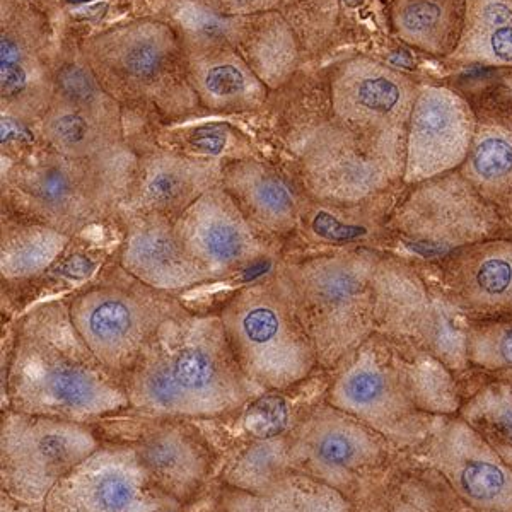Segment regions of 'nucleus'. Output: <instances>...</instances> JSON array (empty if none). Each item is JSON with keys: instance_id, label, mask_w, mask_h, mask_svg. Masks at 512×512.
Masks as SVG:
<instances>
[{"instance_id": "obj_28", "label": "nucleus", "mask_w": 512, "mask_h": 512, "mask_svg": "<svg viewBox=\"0 0 512 512\" xmlns=\"http://www.w3.org/2000/svg\"><path fill=\"white\" fill-rule=\"evenodd\" d=\"M466 0H396L393 23L405 43L449 59L465 30Z\"/></svg>"}, {"instance_id": "obj_17", "label": "nucleus", "mask_w": 512, "mask_h": 512, "mask_svg": "<svg viewBox=\"0 0 512 512\" xmlns=\"http://www.w3.org/2000/svg\"><path fill=\"white\" fill-rule=\"evenodd\" d=\"M405 183L376 193L355 204L309 200L296 234L287 243V255H315L328 251L373 250L393 253L390 217L402 198Z\"/></svg>"}, {"instance_id": "obj_23", "label": "nucleus", "mask_w": 512, "mask_h": 512, "mask_svg": "<svg viewBox=\"0 0 512 512\" xmlns=\"http://www.w3.org/2000/svg\"><path fill=\"white\" fill-rule=\"evenodd\" d=\"M134 448L154 485L173 501L192 499L209 473L204 448L176 425L149 432Z\"/></svg>"}, {"instance_id": "obj_41", "label": "nucleus", "mask_w": 512, "mask_h": 512, "mask_svg": "<svg viewBox=\"0 0 512 512\" xmlns=\"http://www.w3.org/2000/svg\"><path fill=\"white\" fill-rule=\"evenodd\" d=\"M70 4H86V2H91V0H67Z\"/></svg>"}, {"instance_id": "obj_5", "label": "nucleus", "mask_w": 512, "mask_h": 512, "mask_svg": "<svg viewBox=\"0 0 512 512\" xmlns=\"http://www.w3.org/2000/svg\"><path fill=\"white\" fill-rule=\"evenodd\" d=\"M137 166L125 151L101 159L47 152L2 171V202L12 217L76 236L122 212Z\"/></svg>"}, {"instance_id": "obj_10", "label": "nucleus", "mask_w": 512, "mask_h": 512, "mask_svg": "<svg viewBox=\"0 0 512 512\" xmlns=\"http://www.w3.org/2000/svg\"><path fill=\"white\" fill-rule=\"evenodd\" d=\"M289 465L352 502L402 454L383 434L323 400L287 434Z\"/></svg>"}, {"instance_id": "obj_4", "label": "nucleus", "mask_w": 512, "mask_h": 512, "mask_svg": "<svg viewBox=\"0 0 512 512\" xmlns=\"http://www.w3.org/2000/svg\"><path fill=\"white\" fill-rule=\"evenodd\" d=\"M381 255L373 250L286 255L275 267L323 371H333L376 332L373 282Z\"/></svg>"}, {"instance_id": "obj_34", "label": "nucleus", "mask_w": 512, "mask_h": 512, "mask_svg": "<svg viewBox=\"0 0 512 512\" xmlns=\"http://www.w3.org/2000/svg\"><path fill=\"white\" fill-rule=\"evenodd\" d=\"M198 84L205 98L216 105L245 103L260 94L256 82L233 62H217L202 70Z\"/></svg>"}, {"instance_id": "obj_36", "label": "nucleus", "mask_w": 512, "mask_h": 512, "mask_svg": "<svg viewBox=\"0 0 512 512\" xmlns=\"http://www.w3.org/2000/svg\"><path fill=\"white\" fill-rule=\"evenodd\" d=\"M229 128L226 125H204L193 130L188 137V146L193 151L217 158L226 151L227 140H229Z\"/></svg>"}, {"instance_id": "obj_26", "label": "nucleus", "mask_w": 512, "mask_h": 512, "mask_svg": "<svg viewBox=\"0 0 512 512\" xmlns=\"http://www.w3.org/2000/svg\"><path fill=\"white\" fill-rule=\"evenodd\" d=\"M72 236L40 222L2 217L0 275L2 282H26L52 270L69 248Z\"/></svg>"}, {"instance_id": "obj_35", "label": "nucleus", "mask_w": 512, "mask_h": 512, "mask_svg": "<svg viewBox=\"0 0 512 512\" xmlns=\"http://www.w3.org/2000/svg\"><path fill=\"white\" fill-rule=\"evenodd\" d=\"M166 65V50L156 38H132L118 53V69L128 81L151 86Z\"/></svg>"}, {"instance_id": "obj_42", "label": "nucleus", "mask_w": 512, "mask_h": 512, "mask_svg": "<svg viewBox=\"0 0 512 512\" xmlns=\"http://www.w3.org/2000/svg\"><path fill=\"white\" fill-rule=\"evenodd\" d=\"M239 2H251V0H239Z\"/></svg>"}, {"instance_id": "obj_19", "label": "nucleus", "mask_w": 512, "mask_h": 512, "mask_svg": "<svg viewBox=\"0 0 512 512\" xmlns=\"http://www.w3.org/2000/svg\"><path fill=\"white\" fill-rule=\"evenodd\" d=\"M122 216L125 234L118 265L132 277L169 294L216 282L181 243L175 219L163 214Z\"/></svg>"}, {"instance_id": "obj_32", "label": "nucleus", "mask_w": 512, "mask_h": 512, "mask_svg": "<svg viewBox=\"0 0 512 512\" xmlns=\"http://www.w3.org/2000/svg\"><path fill=\"white\" fill-rule=\"evenodd\" d=\"M0 79H2V101L16 110L18 115H30L40 106L38 81L28 69L18 41L2 35L0 41Z\"/></svg>"}, {"instance_id": "obj_33", "label": "nucleus", "mask_w": 512, "mask_h": 512, "mask_svg": "<svg viewBox=\"0 0 512 512\" xmlns=\"http://www.w3.org/2000/svg\"><path fill=\"white\" fill-rule=\"evenodd\" d=\"M55 89L59 96V105L84 111L88 115L108 120V105L98 88V82L82 65H64L55 79Z\"/></svg>"}, {"instance_id": "obj_12", "label": "nucleus", "mask_w": 512, "mask_h": 512, "mask_svg": "<svg viewBox=\"0 0 512 512\" xmlns=\"http://www.w3.org/2000/svg\"><path fill=\"white\" fill-rule=\"evenodd\" d=\"M422 84L373 60L338 70L328 91L333 115L403 176L410 113Z\"/></svg>"}, {"instance_id": "obj_16", "label": "nucleus", "mask_w": 512, "mask_h": 512, "mask_svg": "<svg viewBox=\"0 0 512 512\" xmlns=\"http://www.w3.org/2000/svg\"><path fill=\"white\" fill-rule=\"evenodd\" d=\"M475 127L477 115L465 91L422 84L408 120L403 183L458 171L468 158Z\"/></svg>"}, {"instance_id": "obj_27", "label": "nucleus", "mask_w": 512, "mask_h": 512, "mask_svg": "<svg viewBox=\"0 0 512 512\" xmlns=\"http://www.w3.org/2000/svg\"><path fill=\"white\" fill-rule=\"evenodd\" d=\"M448 60L512 70V0H466L465 30Z\"/></svg>"}, {"instance_id": "obj_40", "label": "nucleus", "mask_w": 512, "mask_h": 512, "mask_svg": "<svg viewBox=\"0 0 512 512\" xmlns=\"http://www.w3.org/2000/svg\"><path fill=\"white\" fill-rule=\"evenodd\" d=\"M487 376H492V378L501 379V381H506V383L512 384V367L511 369H504V371H499V373L487 374Z\"/></svg>"}, {"instance_id": "obj_39", "label": "nucleus", "mask_w": 512, "mask_h": 512, "mask_svg": "<svg viewBox=\"0 0 512 512\" xmlns=\"http://www.w3.org/2000/svg\"><path fill=\"white\" fill-rule=\"evenodd\" d=\"M451 512H490V511H482V509H477V507L468 506L466 502L460 501L458 497H454L453 507H451Z\"/></svg>"}, {"instance_id": "obj_20", "label": "nucleus", "mask_w": 512, "mask_h": 512, "mask_svg": "<svg viewBox=\"0 0 512 512\" xmlns=\"http://www.w3.org/2000/svg\"><path fill=\"white\" fill-rule=\"evenodd\" d=\"M466 96L475 108L477 127L458 171L512 226V88Z\"/></svg>"}, {"instance_id": "obj_22", "label": "nucleus", "mask_w": 512, "mask_h": 512, "mask_svg": "<svg viewBox=\"0 0 512 512\" xmlns=\"http://www.w3.org/2000/svg\"><path fill=\"white\" fill-rule=\"evenodd\" d=\"M222 171L219 161L149 156L137 166L122 214H163L176 221L204 193L222 185Z\"/></svg>"}, {"instance_id": "obj_3", "label": "nucleus", "mask_w": 512, "mask_h": 512, "mask_svg": "<svg viewBox=\"0 0 512 512\" xmlns=\"http://www.w3.org/2000/svg\"><path fill=\"white\" fill-rule=\"evenodd\" d=\"M91 352L69 304H41L18 321L7 373L16 412L86 422L130 405L125 383Z\"/></svg>"}, {"instance_id": "obj_29", "label": "nucleus", "mask_w": 512, "mask_h": 512, "mask_svg": "<svg viewBox=\"0 0 512 512\" xmlns=\"http://www.w3.org/2000/svg\"><path fill=\"white\" fill-rule=\"evenodd\" d=\"M43 134L53 151L69 158L101 159L120 152L113 123L67 106L48 113Z\"/></svg>"}, {"instance_id": "obj_6", "label": "nucleus", "mask_w": 512, "mask_h": 512, "mask_svg": "<svg viewBox=\"0 0 512 512\" xmlns=\"http://www.w3.org/2000/svg\"><path fill=\"white\" fill-rule=\"evenodd\" d=\"M376 332L436 357L470 390L478 374L468 361L470 320L449 301L436 265L384 253L374 272Z\"/></svg>"}, {"instance_id": "obj_43", "label": "nucleus", "mask_w": 512, "mask_h": 512, "mask_svg": "<svg viewBox=\"0 0 512 512\" xmlns=\"http://www.w3.org/2000/svg\"><path fill=\"white\" fill-rule=\"evenodd\" d=\"M163 512H166V511H163Z\"/></svg>"}, {"instance_id": "obj_9", "label": "nucleus", "mask_w": 512, "mask_h": 512, "mask_svg": "<svg viewBox=\"0 0 512 512\" xmlns=\"http://www.w3.org/2000/svg\"><path fill=\"white\" fill-rule=\"evenodd\" d=\"M67 304L82 340L117 376L130 373L166 321L187 313L175 294L142 284L120 265Z\"/></svg>"}, {"instance_id": "obj_31", "label": "nucleus", "mask_w": 512, "mask_h": 512, "mask_svg": "<svg viewBox=\"0 0 512 512\" xmlns=\"http://www.w3.org/2000/svg\"><path fill=\"white\" fill-rule=\"evenodd\" d=\"M468 361L475 373L492 374L512 367V320L470 321Z\"/></svg>"}, {"instance_id": "obj_30", "label": "nucleus", "mask_w": 512, "mask_h": 512, "mask_svg": "<svg viewBox=\"0 0 512 512\" xmlns=\"http://www.w3.org/2000/svg\"><path fill=\"white\" fill-rule=\"evenodd\" d=\"M460 415L512 466V384L480 373Z\"/></svg>"}, {"instance_id": "obj_15", "label": "nucleus", "mask_w": 512, "mask_h": 512, "mask_svg": "<svg viewBox=\"0 0 512 512\" xmlns=\"http://www.w3.org/2000/svg\"><path fill=\"white\" fill-rule=\"evenodd\" d=\"M176 231L188 253L214 280L245 272L286 248L265 238L222 185L190 205L176 219Z\"/></svg>"}, {"instance_id": "obj_37", "label": "nucleus", "mask_w": 512, "mask_h": 512, "mask_svg": "<svg viewBox=\"0 0 512 512\" xmlns=\"http://www.w3.org/2000/svg\"><path fill=\"white\" fill-rule=\"evenodd\" d=\"M31 140H33V134L21 118L2 115V147L11 146L16 142L19 146H24V144H30Z\"/></svg>"}, {"instance_id": "obj_2", "label": "nucleus", "mask_w": 512, "mask_h": 512, "mask_svg": "<svg viewBox=\"0 0 512 512\" xmlns=\"http://www.w3.org/2000/svg\"><path fill=\"white\" fill-rule=\"evenodd\" d=\"M130 405L158 417H219L243 407L246 378L219 313L166 321L125 376Z\"/></svg>"}, {"instance_id": "obj_38", "label": "nucleus", "mask_w": 512, "mask_h": 512, "mask_svg": "<svg viewBox=\"0 0 512 512\" xmlns=\"http://www.w3.org/2000/svg\"><path fill=\"white\" fill-rule=\"evenodd\" d=\"M192 18L193 21H195L193 26H195L198 31L205 33V35H216V33H221V23H219L216 18H212L209 12L193 9Z\"/></svg>"}, {"instance_id": "obj_13", "label": "nucleus", "mask_w": 512, "mask_h": 512, "mask_svg": "<svg viewBox=\"0 0 512 512\" xmlns=\"http://www.w3.org/2000/svg\"><path fill=\"white\" fill-rule=\"evenodd\" d=\"M407 453L432 468L468 506L512 512V466L460 414L439 417Z\"/></svg>"}, {"instance_id": "obj_1", "label": "nucleus", "mask_w": 512, "mask_h": 512, "mask_svg": "<svg viewBox=\"0 0 512 512\" xmlns=\"http://www.w3.org/2000/svg\"><path fill=\"white\" fill-rule=\"evenodd\" d=\"M326 402L407 451L424 441L439 417L460 414L465 391L436 357L374 332L330 371Z\"/></svg>"}, {"instance_id": "obj_25", "label": "nucleus", "mask_w": 512, "mask_h": 512, "mask_svg": "<svg viewBox=\"0 0 512 512\" xmlns=\"http://www.w3.org/2000/svg\"><path fill=\"white\" fill-rule=\"evenodd\" d=\"M222 506L226 512H354L344 492L292 468L256 492H229Z\"/></svg>"}, {"instance_id": "obj_18", "label": "nucleus", "mask_w": 512, "mask_h": 512, "mask_svg": "<svg viewBox=\"0 0 512 512\" xmlns=\"http://www.w3.org/2000/svg\"><path fill=\"white\" fill-rule=\"evenodd\" d=\"M436 270L449 301L468 320H512V238L466 246Z\"/></svg>"}, {"instance_id": "obj_7", "label": "nucleus", "mask_w": 512, "mask_h": 512, "mask_svg": "<svg viewBox=\"0 0 512 512\" xmlns=\"http://www.w3.org/2000/svg\"><path fill=\"white\" fill-rule=\"evenodd\" d=\"M219 316L239 366L258 388L291 390L320 371L315 347L275 268L229 297Z\"/></svg>"}, {"instance_id": "obj_14", "label": "nucleus", "mask_w": 512, "mask_h": 512, "mask_svg": "<svg viewBox=\"0 0 512 512\" xmlns=\"http://www.w3.org/2000/svg\"><path fill=\"white\" fill-rule=\"evenodd\" d=\"M168 501L135 448L106 446L53 487L41 512H163Z\"/></svg>"}, {"instance_id": "obj_24", "label": "nucleus", "mask_w": 512, "mask_h": 512, "mask_svg": "<svg viewBox=\"0 0 512 512\" xmlns=\"http://www.w3.org/2000/svg\"><path fill=\"white\" fill-rule=\"evenodd\" d=\"M453 490L407 451L354 501V512H451Z\"/></svg>"}, {"instance_id": "obj_11", "label": "nucleus", "mask_w": 512, "mask_h": 512, "mask_svg": "<svg viewBox=\"0 0 512 512\" xmlns=\"http://www.w3.org/2000/svg\"><path fill=\"white\" fill-rule=\"evenodd\" d=\"M98 448L82 422L7 414L0 427L2 487L19 504L43 511L53 487Z\"/></svg>"}, {"instance_id": "obj_21", "label": "nucleus", "mask_w": 512, "mask_h": 512, "mask_svg": "<svg viewBox=\"0 0 512 512\" xmlns=\"http://www.w3.org/2000/svg\"><path fill=\"white\" fill-rule=\"evenodd\" d=\"M222 187L251 224L280 245H287L296 234L311 200L287 169L250 159L226 164Z\"/></svg>"}, {"instance_id": "obj_8", "label": "nucleus", "mask_w": 512, "mask_h": 512, "mask_svg": "<svg viewBox=\"0 0 512 512\" xmlns=\"http://www.w3.org/2000/svg\"><path fill=\"white\" fill-rule=\"evenodd\" d=\"M391 255L437 265L466 246L512 238V226L460 171L405 185L390 217Z\"/></svg>"}]
</instances>
